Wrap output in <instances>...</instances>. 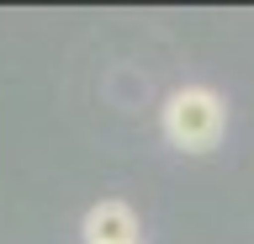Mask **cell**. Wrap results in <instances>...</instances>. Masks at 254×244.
Wrapping results in <instances>:
<instances>
[{
	"mask_svg": "<svg viewBox=\"0 0 254 244\" xmlns=\"http://www.w3.org/2000/svg\"><path fill=\"white\" fill-rule=\"evenodd\" d=\"M222 128H228V106H222V96L206 90V85H180V90H170L164 112H159L164 144L180 149V154H206V149H217Z\"/></svg>",
	"mask_w": 254,
	"mask_h": 244,
	"instance_id": "cell-1",
	"label": "cell"
},
{
	"mask_svg": "<svg viewBox=\"0 0 254 244\" xmlns=\"http://www.w3.org/2000/svg\"><path fill=\"white\" fill-rule=\"evenodd\" d=\"M79 234H85V244H143L138 212L127 207V202H117V196H106V202H95V207L85 212V223H79Z\"/></svg>",
	"mask_w": 254,
	"mask_h": 244,
	"instance_id": "cell-2",
	"label": "cell"
}]
</instances>
